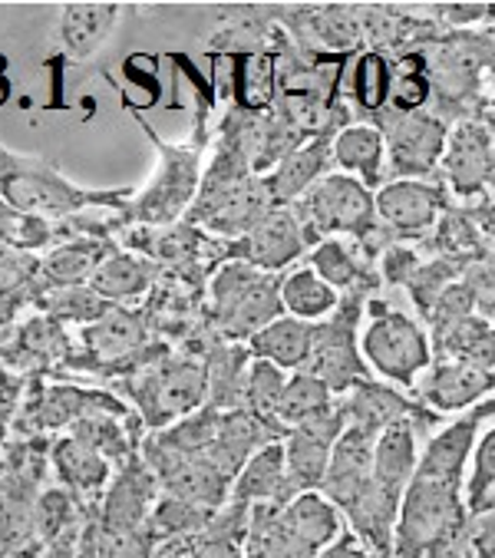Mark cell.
I'll return each mask as SVG.
<instances>
[{"label": "cell", "instance_id": "cell-29", "mask_svg": "<svg viewBox=\"0 0 495 558\" xmlns=\"http://www.w3.org/2000/svg\"><path fill=\"white\" fill-rule=\"evenodd\" d=\"M311 344H314V324L285 314L275 324H268L265 330H258L255 338L247 341V351H252L255 361H268L281 371L298 374V371H304V364L311 357Z\"/></svg>", "mask_w": 495, "mask_h": 558}, {"label": "cell", "instance_id": "cell-9", "mask_svg": "<svg viewBox=\"0 0 495 558\" xmlns=\"http://www.w3.org/2000/svg\"><path fill=\"white\" fill-rule=\"evenodd\" d=\"M363 314V291L343 294L334 317L314 324V344L304 371L330 387V393H350L360 380L370 377V367L357 348V324Z\"/></svg>", "mask_w": 495, "mask_h": 558}, {"label": "cell", "instance_id": "cell-12", "mask_svg": "<svg viewBox=\"0 0 495 558\" xmlns=\"http://www.w3.org/2000/svg\"><path fill=\"white\" fill-rule=\"evenodd\" d=\"M381 123H384L381 133L387 140L390 166L400 179L430 175L436 169L449 140L443 120L423 113V109L420 113H397V109H387Z\"/></svg>", "mask_w": 495, "mask_h": 558}, {"label": "cell", "instance_id": "cell-7", "mask_svg": "<svg viewBox=\"0 0 495 558\" xmlns=\"http://www.w3.org/2000/svg\"><path fill=\"white\" fill-rule=\"evenodd\" d=\"M89 413H122L130 416L136 413L133 407H126L119 397L106 393V390H83L73 384H53L47 377H31L17 420H14V436H44L53 439L60 433H67L76 420L89 416Z\"/></svg>", "mask_w": 495, "mask_h": 558}, {"label": "cell", "instance_id": "cell-47", "mask_svg": "<svg viewBox=\"0 0 495 558\" xmlns=\"http://www.w3.org/2000/svg\"><path fill=\"white\" fill-rule=\"evenodd\" d=\"M472 548L479 558H495V512L482 515L472 529Z\"/></svg>", "mask_w": 495, "mask_h": 558}, {"label": "cell", "instance_id": "cell-24", "mask_svg": "<svg viewBox=\"0 0 495 558\" xmlns=\"http://www.w3.org/2000/svg\"><path fill=\"white\" fill-rule=\"evenodd\" d=\"M112 252H116V245L109 239H93V235L63 239L57 248L40 255V291L86 284L93 278V271Z\"/></svg>", "mask_w": 495, "mask_h": 558}, {"label": "cell", "instance_id": "cell-13", "mask_svg": "<svg viewBox=\"0 0 495 558\" xmlns=\"http://www.w3.org/2000/svg\"><path fill=\"white\" fill-rule=\"evenodd\" d=\"M304 226L298 221L294 208H275L262 226H255L247 235L225 242V262H244L265 275H278L307 248Z\"/></svg>", "mask_w": 495, "mask_h": 558}, {"label": "cell", "instance_id": "cell-39", "mask_svg": "<svg viewBox=\"0 0 495 558\" xmlns=\"http://www.w3.org/2000/svg\"><path fill=\"white\" fill-rule=\"evenodd\" d=\"M34 311H44V314L57 317L60 324H80V327H86V324L99 320L106 311H112V304H106L89 284H73V288L40 291Z\"/></svg>", "mask_w": 495, "mask_h": 558}, {"label": "cell", "instance_id": "cell-28", "mask_svg": "<svg viewBox=\"0 0 495 558\" xmlns=\"http://www.w3.org/2000/svg\"><path fill=\"white\" fill-rule=\"evenodd\" d=\"M433 351L439 354V361H459L495 374V327L479 314L459 317L433 330Z\"/></svg>", "mask_w": 495, "mask_h": 558}, {"label": "cell", "instance_id": "cell-33", "mask_svg": "<svg viewBox=\"0 0 495 558\" xmlns=\"http://www.w3.org/2000/svg\"><path fill=\"white\" fill-rule=\"evenodd\" d=\"M330 453L334 446L324 442L321 436H314L311 429L298 426L285 436V460H288V483L291 493H321L327 466H330Z\"/></svg>", "mask_w": 495, "mask_h": 558}, {"label": "cell", "instance_id": "cell-1", "mask_svg": "<svg viewBox=\"0 0 495 558\" xmlns=\"http://www.w3.org/2000/svg\"><path fill=\"white\" fill-rule=\"evenodd\" d=\"M0 198L50 221H70L89 208H122L130 202V189H83L53 162L14 153L0 143Z\"/></svg>", "mask_w": 495, "mask_h": 558}, {"label": "cell", "instance_id": "cell-45", "mask_svg": "<svg viewBox=\"0 0 495 558\" xmlns=\"http://www.w3.org/2000/svg\"><path fill=\"white\" fill-rule=\"evenodd\" d=\"M430 76L423 70H400L394 73V93H390V109H397V113H420L423 102L430 99Z\"/></svg>", "mask_w": 495, "mask_h": 558}, {"label": "cell", "instance_id": "cell-4", "mask_svg": "<svg viewBox=\"0 0 495 558\" xmlns=\"http://www.w3.org/2000/svg\"><path fill=\"white\" fill-rule=\"evenodd\" d=\"M469 522L462 489L413 476L397 522V558H436V551L449 548Z\"/></svg>", "mask_w": 495, "mask_h": 558}, {"label": "cell", "instance_id": "cell-25", "mask_svg": "<svg viewBox=\"0 0 495 558\" xmlns=\"http://www.w3.org/2000/svg\"><path fill=\"white\" fill-rule=\"evenodd\" d=\"M330 140L327 136H317L304 146H298L288 159H281L268 175V192L275 198V208H291L294 202H301L321 179H324V169H327V159H330Z\"/></svg>", "mask_w": 495, "mask_h": 558}, {"label": "cell", "instance_id": "cell-22", "mask_svg": "<svg viewBox=\"0 0 495 558\" xmlns=\"http://www.w3.org/2000/svg\"><path fill=\"white\" fill-rule=\"evenodd\" d=\"M122 8L119 4H67L57 14L53 40L67 60H86L93 57L119 24Z\"/></svg>", "mask_w": 495, "mask_h": 558}, {"label": "cell", "instance_id": "cell-54", "mask_svg": "<svg viewBox=\"0 0 495 558\" xmlns=\"http://www.w3.org/2000/svg\"><path fill=\"white\" fill-rule=\"evenodd\" d=\"M185 558H192V555H185Z\"/></svg>", "mask_w": 495, "mask_h": 558}, {"label": "cell", "instance_id": "cell-48", "mask_svg": "<svg viewBox=\"0 0 495 558\" xmlns=\"http://www.w3.org/2000/svg\"><path fill=\"white\" fill-rule=\"evenodd\" d=\"M413 258H416L413 252H400V248L390 252V255H387V278H390V281H403V278L410 281V271H413V265H416Z\"/></svg>", "mask_w": 495, "mask_h": 558}, {"label": "cell", "instance_id": "cell-10", "mask_svg": "<svg viewBox=\"0 0 495 558\" xmlns=\"http://www.w3.org/2000/svg\"><path fill=\"white\" fill-rule=\"evenodd\" d=\"M76 341L67 333V324L44 311L24 314L0 341V364L21 377H47L60 367H70Z\"/></svg>", "mask_w": 495, "mask_h": 558}, {"label": "cell", "instance_id": "cell-34", "mask_svg": "<svg viewBox=\"0 0 495 558\" xmlns=\"http://www.w3.org/2000/svg\"><path fill=\"white\" fill-rule=\"evenodd\" d=\"M63 242V226L44 215L14 208L0 198V245H8L24 255H47Z\"/></svg>", "mask_w": 495, "mask_h": 558}, {"label": "cell", "instance_id": "cell-23", "mask_svg": "<svg viewBox=\"0 0 495 558\" xmlns=\"http://www.w3.org/2000/svg\"><path fill=\"white\" fill-rule=\"evenodd\" d=\"M291 483H288V460H285V439L268 442L262 450L247 460V466L238 473L234 486H231V499L228 502H241V506H265V502H291Z\"/></svg>", "mask_w": 495, "mask_h": 558}, {"label": "cell", "instance_id": "cell-51", "mask_svg": "<svg viewBox=\"0 0 495 558\" xmlns=\"http://www.w3.org/2000/svg\"><path fill=\"white\" fill-rule=\"evenodd\" d=\"M0 476H4V450H0Z\"/></svg>", "mask_w": 495, "mask_h": 558}, {"label": "cell", "instance_id": "cell-17", "mask_svg": "<svg viewBox=\"0 0 495 558\" xmlns=\"http://www.w3.org/2000/svg\"><path fill=\"white\" fill-rule=\"evenodd\" d=\"M285 439V433H278L275 426L262 423L258 416H252L247 410L234 407V410H225L218 416V433L208 446L205 460L212 466H218L231 483L238 480V473L247 466V460H252L262 446L268 442H278Z\"/></svg>", "mask_w": 495, "mask_h": 558}, {"label": "cell", "instance_id": "cell-38", "mask_svg": "<svg viewBox=\"0 0 495 558\" xmlns=\"http://www.w3.org/2000/svg\"><path fill=\"white\" fill-rule=\"evenodd\" d=\"M462 496H466L469 515L482 519V515L495 512V423L475 442Z\"/></svg>", "mask_w": 495, "mask_h": 558}, {"label": "cell", "instance_id": "cell-26", "mask_svg": "<svg viewBox=\"0 0 495 558\" xmlns=\"http://www.w3.org/2000/svg\"><path fill=\"white\" fill-rule=\"evenodd\" d=\"M40 298V255L0 245V333H8Z\"/></svg>", "mask_w": 495, "mask_h": 558}, {"label": "cell", "instance_id": "cell-21", "mask_svg": "<svg viewBox=\"0 0 495 558\" xmlns=\"http://www.w3.org/2000/svg\"><path fill=\"white\" fill-rule=\"evenodd\" d=\"M162 265L153 262L149 255L140 252H112L86 281L106 304L112 307H130L136 301H143L149 291H156V284L162 281Z\"/></svg>", "mask_w": 495, "mask_h": 558}, {"label": "cell", "instance_id": "cell-36", "mask_svg": "<svg viewBox=\"0 0 495 558\" xmlns=\"http://www.w3.org/2000/svg\"><path fill=\"white\" fill-rule=\"evenodd\" d=\"M76 558H153V545L146 532H116L89 512L80 532Z\"/></svg>", "mask_w": 495, "mask_h": 558}, {"label": "cell", "instance_id": "cell-52", "mask_svg": "<svg viewBox=\"0 0 495 558\" xmlns=\"http://www.w3.org/2000/svg\"><path fill=\"white\" fill-rule=\"evenodd\" d=\"M488 66H492V80H495V53H492V60H488Z\"/></svg>", "mask_w": 495, "mask_h": 558}, {"label": "cell", "instance_id": "cell-43", "mask_svg": "<svg viewBox=\"0 0 495 558\" xmlns=\"http://www.w3.org/2000/svg\"><path fill=\"white\" fill-rule=\"evenodd\" d=\"M360 24L363 21L350 17L347 8H324L321 17L311 21V31L317 34L321 47H327V50H347V47H357Z\"/></svg>", "mask_w": 495, "mask_h": 558}, {"label": "cell", "instance_id": "cell-35", "mask_svg": "<svg viewBox=\"0 0 495 558\" xmlns=\"http://www.w3.org/2000/svg\"><path fill=\"white\" fill-rule=\"evenodd\" d=\"M446 172L456 192L469 195L488 179V136L479 126H462L446 149Z\"/></svg>", "mask_w": 495, "mask_h": 558}, {"label": "cell", "instance_id": "cell-37", "mask_svg": "<svg viewBox=\"0 0 495 558\" xmlns=\"http://www.w3.org/2000/svg\"><path fill=\"white\" fill-rule=\"evenodd\" d=\"M285 387H288V377H285L281 367H275L268 361H252V371H247V384H244V393H241V410H247L262 423H268V426H275L278 433L288 436V429L278 423V407H281Z\"/></svg>", "mask_w": 495, "mask_h": 558}, {"label": "cell", "instance_id": "cell-49", "mask_svg": "<svg viewBox=\"0 0 495 558\" xmlns=\"http://www.w3.org/2000/svg\"><path fill=\"white\" fill-rule=\"evenodd\" d=\"M21 403L0 400V450H8V442L14 439V420H17Z\"/></svg>", "mask_w": 495, "mask_h": 558}, {"label": "cell", "instance_id": "cell-14", "mask_svg": "<svg viewBox=\"0 0 495 558\" xmlns=\"http://www.w3.org/2000/svg\"><path fill=\"white\" fill-rule=\"evenodd\" d=\"M271 211H275V198L268 192L265 175H252L241 185H234L225 198H218L208 211H202L195 221H189V226H198L218 242H234L255 226H262Z\"/></svg>", "mask_w": 495, "mask_h": 558}, {"label": "cell", "instance_id": "cell-30", "mask_svg": "<svg viewBox=\"0 0 495 558\" xmlns=\"http://www.w3.org/2000/svg\"><path fill=\"white\" fill-rule=\"evenodd\" d=\"M330 153H334L337 166L347 169V175H357L366 189L381 185L384 156H387V140H384L381 126L357 123V126L340 130L330 143Z\"/></svg>", "mask_w": 495, "mask_h": 558}, {"label": "cell", "instance_id": "cell-31", "mask_svg": "<svg viewBox=\"0 0 495 558\" xmlns=\"http://www.w3.org/2000/svg\"><path fill=\"white\" fill-rule=\"evenodd\" d=\"M416 420H403L387 426L377 436V450H374V480H381L384 486L407 493L416 466H420V453H416Z\"/></svg>", "mask_w": 495, "mask_h": 558}, {"label": "cell", "instance_id": "cell-2", "mask_svg": "<svg viewBox=\"0 0 495 558\" xmlns=\"http://www.w3.org/2000/svg\"><path fill=\"white\" fill-rule=\"evenodd\" d=\"M50 439L14 436L0 476V558H40L47 545L37 532V502L47 489Z\"/></svg>", "mask_w": 495, "mask_h": 558}, {"label": "cell", "instance_id": "cell-41", "mask_svg": "<svg viewBox=\"0 0 495 558\" xmlns=\"http://www.w3.org/2000/svg\"><path fill=\"white\" fill-rule=\"evenodd\" d=\"M394 93V73L384 53H363L353 66V102L363 113H384Z\"/></svg>", "mask_w": 495, "mask_h": 558}, {"label": "cell", "instance_id": "cell-20", "mask_svg": "<svg viewBox=\"0 0 495 558\" xmlns=\"http://www.w3.org/2000/svg\"><path fill=\"white\" fill-rule=\"evenodd\" d=\"M443 189L420 179H397L377 192V215L400 235H420L436 226L443 208Z\"/></svg>", "mask_w": 495, "mask_h": 558}, {"label": "cell", "instance_id": "cell-11", "mask_svg": "<svg viewBox=\"0 0 495 558\" xmlns=\"http://www.w3.org/2000/svg\"><path fill=\"white\" fill-rule=\"evenodd\" d=\"M162 496L159 480L146 466L140 453H133L126 463H119L106 493L93 506L96 519L116 532H146V522Z\"/></svg>", "mask_w": 495, "mask_h": 558}, {"label": "cell", "instance_id": "cell-53", "mask_svg": "<svg viewBox=\"0 0 495 558\" xmlns=\"http://www.w3.org/2000/svg\"><path fill=\"white\" fill-rule=\"evenodd\" d=\"M0 341H4V333H0Z\"/></svg>", "mask_w": 495, "mask_h": 558}, {"label": "cell", "instance_id": "cell-16", "mask_svg": "<svg viewBox=\"0 0 495 558\" xmlns=\"http://www.w3.org/2000/svg\"><path fill=\"white\" fill-rule=\"evenodd\" d=\"M50 473H53L57 486H63L73 496H80L83 502L96 506L116 473V463H109L99 450H93V446L83 442L80 436L60 433L50 439Z\"/></svg>", "mask_w": 495, "mask_h": 558}, {"label": "cell", "instance_id": "cell-8", "mask_svg": "<svg viewBox=\"0 0 495 558\" xmlns=\"http://www.w3.org/2000/svg\"><path fill=\"white\" fill-rule=\"evenodd\" d=\"M291 208L304 226L307 242H317V235H366L374 232L377 195L360 179L347 172H334L324 175Z\"/></svg>", "mask_w": 495, "mask_h": 558}, {"label": "cell", "instance_id": "cell-3", "mask_svg": "<svg viewBox=\"0 0 495 558\" xmlns=\"http://www.w3.org/2000/svg\"><path fill=\"white\" fill-rule=\"evenodd\" d=\"M126 390L140 423L149 433H159L208 403V371L205 357L195 354H169L126 380H119Z\"/></svg>", "mask_w": 495, "mask_h": 558}, {"label": "cell", "instance_id": "cell-46", "mask_svg": "<svg viewBox=\"0 0 495 558\" xmlns=\"http://www.w3.org/2000/svg\"><path fill=\"white\" fill-rule=\"evenodd\" d=\"M317 558H381V555H374L370 551L357 535H340L330 548H324Z\"/></svg>", "mask_w": 495, "mask_h": 558}, {"label": "cell", "instance_id": "cell-6", "mask_svg": "<svg viewBox=\"0 0 495 558\" xmlns=\"http://www.w3.org/2000/svg\"><path fill=\"white\" fill-rule=\"evenodd\" d=\"M360 354L381 380L400 390H416L420 377L433 367L430 333L394 307H374V320L360 333Z\"/></svg>", "mask_w": 495, "mask_h": 558}, {"label": "cell", "instance_id": "cell-19", "mask_svg": "<svg viewBox=\"0 0 495 558\" xmlns=\"http://www.w3.org/2000/svg\"><path fill=\"white\" fill-rule=\"evenodd\" d=\"M343 410H347L350 426H363V429L377 433V436H381L387 426L403 423V420H439L430 407H423V403L403 397L400 390H394L390 384L374 380V377L360 380V384L343 397Z\"/></svg>", "mask_w": 495, "mask_h": 558}, {"label": "cell", "instance_id": "cell-32", "mask_svg": "<svg viewBox=\"0 0 495 558\" xmlns=\"http://www.w3.org/2000/svg\"><path fill=\"white\" fill-rule=\"evenodd\" d=\"M343 294L337 288H330L311 265L307 268H298L291 271L285 281H281V304H285V314L298 317V320H307V324H321L327 317L337 314Z\"/></svg>", "mask_w": 495, "mask_h": 558}, {"label": "cell", "instance_id": "cell-5", "mask_svg": "<svg viewBox=\"0 0 495 558\" xmlns=\"http://www.w3.org/2000/svg\"><path fill=\"white\" fill-rule=\"evenodd\" d=\"M156 140V136H153ZM159 169L153 182L119 208V226L159 229L185 218L198 198L202 185V143L192 146H169L159 143Z\"/></svg>", "mask_w": 495, "mask_h": 558}, {"label": "cell", "instance_id": "cell-27", "mask_svg": "<svg viewBox=\"0 0 495 558\" xmlns=\"http://www.w3.org/2000/svg\"><path fill=\"white\" fill-rule=\"evenodd\" d=\"M205 371H208V403L212 410L225 413L241 407V393L247 384V371H252V351L241 341H212L205 348Z\"/></svg>", "mask_w": 495, "mask_h": 558}, {"label": "cell", "instance_id": "cell-50", "mask_svg": "<svg viewBox=\"0 0 495 558\" xmlns=\"http://www.w3.org/2000/svg\"><path fill=\"white\" fill-rule=\"evenodd\" d=\"M83 532V529H80ZM80 532H73V535H67V538H60V542H53L40 558H76V545H80Z\"/></svg>", "mask_w": 495, "mask_h": 558}, {"label": "cell", "instance_id": "cell-44", "mask_svg": "<svg viewBox=\"0 0 495 558\" xmlns=\"http://www.w3.org/2000/svg\"><path fill=\"white\" fill-rule=\"evenodd\" d=\"M462 281L472 291L475 314L495 320V255H482L462 268Z\"/></svg>", "mask_w": 495, "mask_h": 558}, {"label": "cell", "instance_id": "cell-15", "mask_svg": "<svg viewBox=\"0 0 495 558\" xmlns=\"http://www.w3.org/2000/svg\"><path fill=\"white\" fill-rule=\"evenodd\" d=\"M374 450H377V433H370L363 426H347V433L337 439L321 493L340 512L353 506V499L363 493L370 476H374Z\"/></svg>", "mask_w": 495, "mask_h": 558}, {"label": "cell", "instance_id": "cell-42", "mask_svg": "<svg viewBox=\"0 0 495 558\" xmlns=\"http://www.w3.org/2000/svg\"><path fill=\"white\" fill-rule=\"evenodd\" d=\"M311 268H314L330 288H337L340 294H353V291L370 288L366 278H363V265H360L337 239H324V242L314 245V252H311Z\"/></svg>", "mask_w": 495, "mask_h": 558}, {"label": "cell", "instance_id": "cell-18", "mask_svg": "<svg viewBox=\"0 0 495 558\" xmlns=\"http://www.w3.org/2000/svg\"><path fill=\"white\" fill-rule=\"evenodd\" d=\"M495 390V374L459 361H436L416 384V400L433 413H459Z\"/></svg>", "mask_w": 495, "mask_h": 558}, {"label": "cell", "instance_id": "cell-40", "mask_svg": "<svg viewBox=\"0 0 495 558\" xmlns=\"http://www.w3.org/2000/svg\"><path fill=\"white\" fill-rule=\"evenodd\" d=\"M337 397L330 393V387L317 377H311L307 371H298L288 377L281 407H278V423L291 433L294 426H301L304 420H311L314 413H321L324 407H330Z\"/></svg>", "mask_w": 495, "mask_h": 558}]
</instances>
